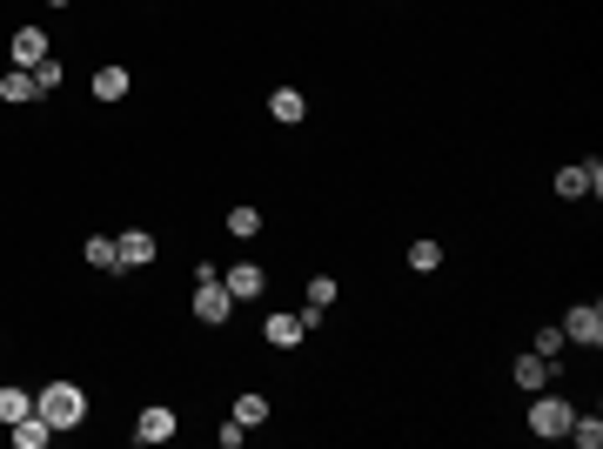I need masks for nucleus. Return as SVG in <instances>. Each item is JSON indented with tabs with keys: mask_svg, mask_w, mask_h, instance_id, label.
<instances>
[{
	"mask_svg": "<svg viewBox=\"0 0 603 449\" xmlns=\"http://www.w3.org/2000/svg\"><path fill=\"white\" fill-rule=\"evenodd\" d=\"M34 409L54 423V436H61V429H81V416H88V389H81V382H67V376H54L41 396H34Z\"/></svg>",
	"mask_w": 603,
	"mask_h": 449,
	"instance_id": "obj_1",
	"label": "nucleus"
},
{
	"mask_svg": "<svg viewBox=\"0 0 603 449\" xmlns=\"http://www.w3.org/2000/svg\"><path fill=\"white\" fill-rule=\"evenodd\" d=\"M570 416H577V409L563 403V396H550V389H536V396H530V429H536V443L563 436V429H570Z\"/></svg>",
	"mask_w": 603,
	"mask_h": 449,
	"instance_id": "obj_2",
	"label": "nucleus"
},
{
	"mask_svg": "<svg viewBox=\"0 0 603 449\" xmlns=\"http://www.w3.org/2000/svg\"><path fill=\"white\" fill-rule=\"evenodd\" d=\"M597 188H603V161H570V168H557L563 202H583V195H597Z\"/></svg>",
	"mask_w": 603,
	"mask_h": 449,
	"instance_id": "obj_3",
	"label": "nucleus"
},
{
	"mask_svg": "<svg viewBox=\"0 0 603 449\" xmlns=\"http://www.w3.org/2000/svg\"><path fill=\"white\" fill-rule=\"evenodd\" d=\"M228 315H235V295L222 289V275H215V282H195V322H208V329H222Z\"/></svg>",
	"mask_w": 603,
	"mask_h": 449,
	"instance_id": "obj_4",
	"label": "nucleus"
},
{
	"mask_svg": "<svg viewBox=\"0 0 603 449\" xmlns=\"http://www.w3.org/2000/svg\"><path fill=\"white\" fill-rule=\"evenodd\" d=\"M557 329H563V342H583V349H597V342H603V309H597V302H577V309L563 315Z\"/></svg>",
	"mask_w": 603,
	"mask_h": 449,
	"instance_id": "obj_5",
	"label": "nucleus"
},
{
	"mask_svg": "<svg viewBox=\"0 0 603 449\" xmlns=\"http://www.w3.org/2000/svg\"><path fill=\"white\" fill-rule=\"evenodd\" d=\"M155 262V235L148 228H128V235H114V269L128 275V269H148Z\"/></svg>",
	"mask_w": 603,
	"mask_h": 449,
	"instance_id": "obj_6",
	"label": "nucleus"
},
{
	"mask_svg": "<svg viewBox=\"0 0 603 449\" xmlns=\"http://www.w3.org/2000/svg\"><path fill=\"white\" fill-rule=\"evenodd\" d=\"M47 54H54V47H47V34H41V27H14V41H7V61H14V68H27V74H34V68L47 61Z\"/></svg>",
	"mask_w": 603,
	"mask_h": 449,
	"instance_id": "obj_7",
	"label": "nucleus"
},
{
	"mask_svg": "<svg viewBox=\"0 0 603 449\" xmlns=\"http://www.w3.org/2000/svg\"><path fill=\"white\" fill-rule=\"evenodd\" d=\"M510 382H516V389H530V396H536V389H550V382H557V362H550V356H536V349H530V356H516Z\"/></svg>",
	"mask_w": 603,
	"mask_h": 449,
	"instance_id": "obj_8",
	"label": "nucleus"
},
{
	"mask_svg": "<svg viewBox=\"0 0 603 449\" xmlns=\"http://www.w3.org/2000/svg\"><path fill=\"white\" fill-rule=\"evenodd\" d=\"M175 409L168 403H155V409H141V416H134V443H168V436H175Z\"/></svg>",
	"mask_w": 603,
	"mask_h": 449,
	"instance_id": "obj_9",
	"label": "nucleus"
},
{
	"mask_svg": "<svg viewBox=\"0 0 603 449\" xmlns=\"http://www.w3.org/2000/svg\"><path fill=\"white\" fill-rule=\"evenodd\" d=\"M262 282H268V275L255 269V262H235V269H222V289L235 295V302H255V295H262Z\"/></svg>",
	"mask_w": 603,
	"mask_h": 449,
	"instance_id": "obj_10",
	"label": "nucleus"
},
{
	"mask_svg": "<svg viewBox=\"0 0 603 449\" xmlns=\"http://www.w3.org/2000/svg\"><path fill=\"white\" fill-rule=\"evenodd\" d=\"M335 275H309V309H302V322H309V329H322V315L335 309Z\"/></svg>",
	"mask_w": 603,
	"mask_h": 449,
	"instance_id": "obj_11",
	"label": "nucleus"
},
{
	"mask_svg": "<svg viewBox=\"0 0 603 449\" xmlns=\"http://www.w3.org/2000/svg\"><path fill=\"white\" fill-rule=\"evenodd\" d=\"M262 336L275 342V349H295V342L309 336V322H302V315H268V322H262Z\"/></svg>",
	"mask_w": 603,
	"mask_h": 449,
	"instance_id": "obj_12",
	"label": "nucleus"
},
{
	"mask_svg": "<svg viewBox=\"0 0 603 449\" xmlns=\"http://www.w3.org/2000/svg\"><path fill=\"white\" fill-rule=\"evenodd\" d=\"M54 443V423H47L41 409H34V416H21V423H14V449H47Z\"/></svg>",
	"mask_w": 603,
	"mask_h": 449,
	"instance_id": "obj_13",
	"label": "nucleus"
},
{
	"mask_svg": "<svg viewBox=\"0 0 603 449\" xmlns=\"http://www.w3.org/2000/svg\"><path fill=\"white\" fill-rule=\"evenodd\" d=\"M0 101H14V108H27V101H41V88H34V74H27V68H7V74H0Z\"/></svg>",
	"mask_w": 603,
	"mask_h": 449,
	"instance_id": "obj_14",
	"label": "nucleus"
},
{
	"mask_svg": "<svg viewBox=\"0 0 603 449\" xmlns=\"http://www.w3.org/2000/svg\"><path fill=\"white\" fill-rule=\"evenodd\" d=\"M268 114H275L282 128H295V121L309 114V101H302V88H275V94H268Z\"/></svg>",
	"mask_w": 603,
	"mask_h": 449,
	"instance_id": "obj_15",
	"label": "nucleus"
},
{
	"mask_svg": "<svg viewBox=\"0 0 603 449\" xmlns=\"http://www.w3.org/2000/svg\"><path fill=\"white\" fill-rule=\"evenodd\" d=\"M21 416H34V396H27V389H14V382H0V423L14 429Z\"/></svg>",
	"mask_w": 603,
	"mask_h": 449,
	"instance_id": "obj_16",
	"label": "nucleus"
},
{
	"mask_svg": "<svg viewBox=\"0 0 603 449\" xmlns=\"http://www.w3.org/2000/svg\"><path fill=\"white\" fill-rule=\"evenodd\" d=\"M235 423H242V429H262V423H268V396H262V389L235 396Z\"/></svg>",
	"mask_w": 603,
	"mask_h": 449,
	"instance_id": "obj_17",
	"label": "nucleus"
},
{
	"mask_svg": "<svg viewBox=\"0 0 603 449\" xmlns=\"http://www.w3.org/2000/svg\"><path fill=\"white\" fill-rule=\"evenodd\" d=\"M128 94V68H94V101H121Z\"/></svg>",
	"mask_w": 603,
	"mask_h": 449,
	"instance_id": "obj_18",
	"label": "nucleus"
},
{
	"mask_svg": "<svg viewBox=\"0 0 603 449\" xmlns=\"http://www.w3.org/2000/svg\"><path fill=\"white\" fill-rule=\"evenodd\" d=\"M577 449H597L603 443V416H570V429H563Z\"/></svg>",
	"mask_w": 603,
	"mask_h": 449,
	"instance_id": "obj_19",
	"label": "nucleus"
},
{
	"mask_svg": "<svg viewBox=\"0 0 603 449\" xmlns=\"http://www.w3.org/2000/svg\"><path fill=\"white\" fill-rule=\"evenodd\" d=\"M81 255H88V269L121 275V269H114V235H88V248H81Z\"/></svg>",
	"mask_w": 603,
	"mask_h": 449,
	"instance_id": "obj_20",
	"label": "nucleus"
},
{
	"mask_svg": "<svg viewBox=\"0 0 603 449\" xmlns=\"http://www.w3.org/2000/svg\"><path fill=\"white\" fill-rule=\"evenodd\" d=\"M228 235H242V242H248V235H262V208H228Z\"/></svg>",
	"mask_w": 603,
	"mask_h": 449,
	"instance_id": "obj_21",
	"label": "nucleus"
},
{
	"mask_svg": "<svg viewBox=\"0 0 603 449\" xmlns=\"http://www.w3.org/2000/svg\"><path fill=\"white\" fill-rule=\"evenodd\" d=\"M409 269L436 275V269H443V248H436V242H409Z\"/></svg>",
	"mask_w": 603,
	"mask_h": 449,
	"instance_id": "obj_22",
	"label": "nucleus"
},
{
	"mask_svg": "<svg viewBox=\"0 0 603 449\" xmlns=\"http://www.w3.org/2000/svg\"><path fill=\"white\" fill-rule=\"evenodd\" d=\"M536 356H550V362L563 356V329H557V322H543V329H536Z\"/></svg>",
	"mask_w": 603,
	"mask_h": 449,
	"instance_id": "obj_23",
	"label": "nucleus"
},
{
	"mask_svg": "<svg viewBox=\"0 0 603 449\" xmlns=\"http://www.w3.org/2000/svg\"><path fill=\"white\" fill-rule=\"evenodd\" d=\"M34 88H41V94H54V88H61V61H54V54H47L41 68H34Z\"/></svg>",
	"mask_w": 603,
	"mask_h": 449,
	"instance_id": "obj_24",
	"label": "nucleus"
},
{
	"mask_svg": "<svg viewBox=\"0 0 603 449\" xmlns=\"http://www.w3.org/2000/svg\"><path fill=\"white\" fill-rule=\"evenodd\" d=\"M242 436H248V429H242V423H235V416H228V423H222V429H215V443H222V449H242Z\"/></svg>",
	"mask_w": 603,
	"mask_h": 449,
	"instance_id": "obj_25",
	"label": "nucleus"
},
{
	"mask_svg": "<svg viewBox=\"0 0 603 449\" xmlns=\"http://www.w3.org/2000/svg\"><path fill=\"white\" fill-rule=\"evenodd\" d=\"M47 7H67V0H47Z\"/></svg>",
	"mask_w": 603,
	"mask_h": 449,
	"instance_id": "obj_26",
	"label": "nucleus"
}]
</instances>
